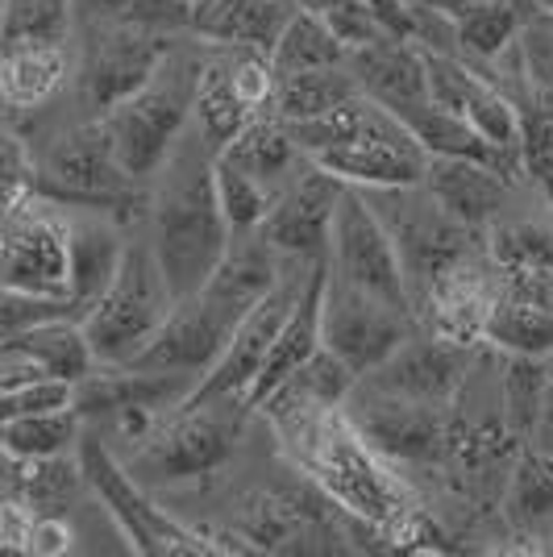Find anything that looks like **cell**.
<instances>
[{
	"mask_svg": "<svg viewBox=\"0 0 553 557\" xmlns=\"http://www.w3.org/2000/svg\"><path fill=\"white\" fill-rule=\"evenodd\" d=\"M75 75L67 47H4L0 88L13 109H42Z\"/></svg>",
	"mask_w": 553,
	"mask_h": 557,
	"instance_id": "29",
	"label": "cell"
},
{
	"mask_svg": "<svg viewBox=\"0 0 553 557\" xmlns=\"http://www.w3.org/2000/svg\"><path fill=\"white\" fill-rule=\"evenodd\" d=\"M296 9L300 0H192V34L221 47H254L271 54Z\"/></svg>",
	"mask_w": 553,
	"mask_h": 557,
	"instance_id": "25",
	"label": "cell"
},
{
	"mask_svg": "<svg viewBox=\"0 0 553 557\" xmlns=\"http://www.w3.org/2000/svg\"><path fill=\"white\" fill-rule=\"evenodd\" d=\"M545 383H550V358L532 354H504V374H500V420L520 445H532L541 404H545Z\"/></svg>",
	"mask_w": 553,
	"mask_h": 557,
	"instance_id": "33",
	"label": "cell"
},
{
	"mask_svg": "<svg viewBox=\"0 0 553 557\" xmlns=\"http://www.w3.org/2000/svg\"><path fill=\"white\" fill-rule=\"evenodd\" d=\"M349 71L358 75L362 92L379 100L383 109L395 116L408 113L413 104L429 100V63H425V47L416 38H379L367 47L349 50Z\"/></svg>",
	"mask_w": 553,
	"mask_h": 557,
	"instance_id": "21",
	"label": "cell"
},
{
	"mask_svg": "<svg viewBox=\"0 0 553 557\" xmlns=\"http://www.w3.org/2000/svg\"><path fill=\"white\" fill-rule=\"evenodd\" d=\"M324 278H329V262H317L312 267V275H308V283H304L300 300H296V308L287 312V321H283V329H279L275 346H271V354H267V362H262V371H258V379H254L250 387V412H258L271 395L292 379V374L300 371L304 362L317 354V349L324 346V321H321V308H324Z\"/></svg>",
	"mask_w": 553,
	"mask_h": 557,
	"instance_id": "22",
	"label": "cell"
},
{
	"mask_svg": "<svg viewBox=\"0 0 553 557\" xmlns=\"http://www.w3.org/2000/svg\"><path fill=\"white\" fill-rule=\"evenodd\" d=\"M317 262H321V258H287V271H283V278L275 283V292L262 296V300L246 312V321L237 325L233 342L225 346V354L217 358V367L192 387V395H187L184 404H212V399H237V404H246V399H250L254 379L262 371L267 354L275 346L279 329L287 321V312L296 308L304 283H308ZM246 408H250V404H246Z\"/></svg>",
	"mask_w": 553,
	"mask_h": 557,
	"instance_id": "11",
	"label": "cell"
},
{
	"mask_svg": "<svg viewBox=\"0 0 553 557\" xmlns=\"http://www.w3.org/2000/svg\"><path fill=\"white\" fill-rule=\"evenodd\" d=\"M500 300V267L495 258L487 255V262L479 255L458 262L416 300V321L420 329L438 333L445 342L458 346H483L487 342V321L491 308Z\"/></svg>",
	"mask_w": 553,
	"mask_h": 557,
	"instance_id": "20",
	"label": "cell"
},
{
	"mask_svg": "<svg viewBox=\"0 0 553 557\" xmlns=\"http://www.w3.org/2000/svg\"><path fill=\"white\" fill-rule=\"evenodd\" d=\"M233 404L237 399L167 408L159 424L150 429V437L134 445V458L125 462L130 474L142 487H162V483H187V479L221 470L233 458V445H237V417L230 412Z\"/></svg>",
	"mask_w": 553,
	"mask_h": 557,
	"instance_id": "7",
	"label": "cell"
},
{
	"mask_svg": "<svg viewBox=\"0 0 553 557\" xmlns=\"http://www.w3.org/2000/svg\"><path fill=\"white\" fill-rule=\"evenodd\" d=\"M130 242L105 216H71V317L84 321L109 292Z\"/></svg>",
	"mask_w": 553,
	"mask_h": 557,
	"instance_id": "26",
	"label": "cell"
},
{
	"mask_svg": "<svg viewBox=\"0 0 553 557\" xmlns=\"http://www.w3.org/2000/svg\"><path fill=\"white\" fill-rule=\"evenodd\" d=\"M200 47H171L150 84L138 88L125 104H116L105 121L121 166L134 180H155L171 150L180 146L196 121V84H200Z\"/></svg>",
	"mask_w": 553,
	"mask_h": 557,
	"instance_id": "4",
	"label": "cell"
},
{
	"mask_svg": "<svg viewBox=\"0 0 553 557\" xmlns=\"http://www.w3.org/2000/svg\"><path fill=\"white\" fill-rule=\"evenodd\" d=\"M221 159H230L233 166H242V171H250V175L279 187L296 171V163H304V150L296 146L292 125H287L283 116L258 113L250 125L221 150Z\"/></svg>",
	"mask_w": 553,
	"mask_h": 557,
	"instance_id": "31",
	"label": "cell"
},
{
	"mask_svg": "<svg viewBox=\"0 0 553 557\" xmlns=\"http://www.w3.org/2000/svg\"><path fill=\"white\" fill-rule=\"evenodd\" d=\"M34 520H38V511L25 495H4V504H0V549L4 554H29Z\"/></svg>",
	"mask_w": 553,
	"mask_h": 557,
	"instance_id": "46",
	"label": "cell"
},
{
	"mask_svg": "<svg viewBox=\"0 0 553 557\" xmlns=\"http://www.w3.org/2000/svg\"><path fill=\"white\" fill-rule=\"evenodd\" d=\"M4 346L25 349L34 362L47 367L50 379H67V383H84V379L100 367L93 342H88V333H84V321H71V317L17 329V333H4Z\"/></svg>",
	"mask_w": 553,
	"mask_h": 557,
	"instance_id": "30",
	"label": "cell"
},
{
	"mask_svg": "<svg viewBox=\"0 0 553 557\" xmlns=\"http://www.w3.org/2000/svg\"><path fill=\"white\" fill-rule=\"evenodd\" d=\"M487 255L504 271H553V230L550 225H500L491 230Z\"/></svg>",
	"mask_w": 553,
	"mask_h": 557,
	"instance_id": "41",
	"label": "cell"
},
{
	"mask_svg": "<svg viewBox=\"0 0 553 557\" xmlns=\"http://www.w3.org/2000/svg\"><path fill=\"white\" fill-rule=\"evenodd\" d=\"M254 116L258 113L242 100L237 84H233V47L208 42L205 63H200V84H196V129L221 154Z\"/></svg>",
	"mask_w": 553,
	"mask_h": 557,
	"instance_id": "27",
	"label": "cell"
},
{
	"mask_svg": "<svg viewBox=\"0 0 553 557\" xmlns=\"http://www.w3.org/2000/svg\"><path fill=\"white\" fill-rule=\"evenodd\" d=\"M0 283L4 292L63 296L71 300V216L42 191L4 209L0 233Z\"/></svg>",
	"mask_w": 553,
	"mask_h": 557,
	"instance_id": "8",
	"label": "cell"
},
{
	"mask_svg": "<svg viewBox=\"0 0 553 557\" xmlns=\"http://www.w3.org/2000/svg\"><path fill=\"white\" fill-rule=\"evenodd\" d=\"M75 549V529L59 511H38L34 520V536H29V554L34 557H59Z\"/></svg>",
	"mask_w": 553,
	"mask_h": 557,
	"instance_id": "47",
	"label": "cell"
},
{
	"mask_svg": "<svg viewBox=\"0 0 553 557\" xmlns=\"http://www.w3.org/2000/svg\"><path fill=\"white\" fill-rule=\"evenodd\" d=\"M487 346L500 349V354L550 358L553 354V312L500 292V300H495V308H491V321H487Z\"/></svg>",
	"mask_w": 553,
	"mask_h": 557,
	"instance_id": "37",
	"label": "cell"
},
{
	"mask_svg": "<svg viewBox=\"0 0 553 557\" xmlns=\"http://www.w3.org/2000/svg\"><path fill=\"white\" fill-rule=\"evenodd\" d=\"M38 191L71 209H116L138 196V180L121 166L105 121H84L50 141L38 163Z\"/></svg>",
	"mask_w": 553,
	"mask_h": 557,
	"instance_id": "9",
	"label": "cell"
},
{
	"mask_svg": "<svg viewBox=\"0 0 553 557\" xmlns=\"http://www.w3.org/2000/svg\"><path fill=\"white\" fill-rule=\"evenodd\" d=\"M346 59H349V47L333 34V25L324 22L317 9H308V4H300L292 13V22L283 25L279 42L271 47V67H275L279 79L300 75V71L337 67Z\"/></svg>",
	"mask_w": 553,
	"mask_h": 557,
	"instance_id": "32",
	"label": "cell"
},
{
	"mask_svg": "<svg viewBox=\"0 0 553 557\" xmlns=\"http://www.w3.org/2000/svg\"><path fill=\"white\" fill-rule=\"evenodd\" d=\"M516 75H520V113L553 104V17L541 13L525 25V34L516 38Z\"/></svg>",
	"mask_w": 553,
	"mask_h": 557,
	"instance_id": "40",
	"label": "cell"
},
{
	"mask_svg": "<svg viewBox=\"0 0 553 557\" xmlns=\"http://www.w3.org/2000/svg\"><path fill=\"white\" fill-rule=\"evenodd\" d=\"M433 9L450 22L454 42L483 63L504 59L525 25L541 17L537 0H433Z\"/></svg>",
	"mask_w": 553,
	"mask_h": 557,
	"instance_id": "24",
	"label": "cell"
},
{
	"mask_svg": "<svg viewBox=\"0 0 553 557\" xmlns=\"http://www.w3.org/2000/svg\"><path fill=\"white\" fill-rule=\"evenodd\" d=\"M537 9H541V13H550V17H553V0H537Z\"/></svg>",
	"mask_w": 553,
	"mask_h": 557,
	"instance_id": "48",
	"label": "cell"
},
{
	"mask_svg": "<svg viewBox=\"0 0 553 557\" xmlns=\"http://www.w3.org/2000/svg\"><path fill=\"white\" fill-rule=\"evenodd\" d=\"M150 246L175 300L200 292L233 246V225L217 200V150L196 129V121L155 175Z\"/></svg>",
	"mask_w": 553,
	"mask_h": 557,
	"instance_id": "2",
	"label": "cell"
},
{
	"mask_svg": "<svg viewBox=\"0 0 553 557\" xmlns=\"http://www.w3.org/2000/svg\"><path fill=\"white\" fill-rule=\"evenodd\" d=\"M38 191V159L34 150H25V141L9 129L4 134V209L22 205L25 196Z\"/></svg>",
	"mask_w": 553,
	"mask_h": 557,
	"instance_id": "44",
	"label": "cell"
},
{
	"mask_svg": "<svg viewBox=\"0 0 553 557\" xmlns=\"http://www.w3.org/2000/svg\"><path fill=\"white\" fill-rule=\"evenodd\" d=\"M354 387H358V371L349 367L346 358H337L329 346H321L258 412L267 420H279V417H296V412L346 408Z\"/></svg>",
	"mask_w": 553,
	"mask_h": 557,
	"instance_id": "28",
	"label": "cell"
},
{
	"mask_svg": "<svg viewBox=\"0 0 553 557\" xmlns=\"http://www.w3.org/2000/svg\"><path fill=\"white\" fill-rule=\"evenodd\" d=\"M525 171L553 200V104L525 109Z\"/></svg>",
	"mask_w": 553,
	"mask_h": 557,
	"instance_id": "43",
	"label": "cell"
},
{
	"mask_svg": "<svg viewBox=\"0 0 553 557\" xmlns=\"http://www.w3.org/2000/svg\"><path fill=\"white\" fill-rule=\"evenodd\" d=\"M425 187L438 196V205L450 216H458L462 225L483 230L504 209L512 175L495 163H483V159H445L441 154V159H429Z\"/></svg>",
	"mask_w": 553,
	"mask_h": 557,
	"instance_id": "23",
	"label": "cell"
},
{
	"mask_svg": "<svg viewBox=\"0 0 553 557\" xmlns=\"http://www.w3.org/2000/svg\"><path fill=\"white\" fill-rule=\"evenodd\" d=\"M346 412L358 424V433L395 466L438 462L454 449L450 408H438V404H416L404 395L374 392L358 379V387L346 399Z\"/></svg>",
	"mask_w": 553,
	"mask_h": 557,
	"instance_id": "14",
	"label": "cell"
},
{
	"mask_svg": "<svg viewBox=\"0 0 553 557\" xmlns=\"http://www.w3.org/2000/svg\"><path fill=\"white\" fill-rule=\"evenodd\" d=\"M79 408L42 412V417L0 420V445L17 458H63L79 442Z\"/></svg>",
	"mask_w": 553,
	"mask_h": 557,
	"instance_id": "38",
	"label": "cell"
},
{
	"mask_svg": "<svg viewBox=\"0 0 553 557\" xmlns=\"http://www.w3.org/2000/svg\"><path fill=\"white\" fill-rule=\"evenodd\" d=\"M271 424L287 458L321 487L329 504L349 511L354 520L395 533L416 511L408 504V487L392 474V462L358 433L346 408L296 412Z\"/></svg>",
	"mask_w": 553,
	"mask_h": 557,
	"instance_id": "3",
	"label": "cell"
},
{
	"mask_svg": "<svg viewBox=\"0 0 553 557\" xmlns=\"http://www.w3.org/2000/svg\"><path fill=\"white\" fill-rule=\"evenodd\" d=\"M324 262H329V271L337 278H346V283L362 287L370 296L413 312V296H408L400 250H395L392 233H388L383 216L374 212V205L367 200L362 187H346L342 191Z\"/></svg>",
	"mask_w": 553,
	"mask_h": 557,
	"instance_id": "12",
	"label": "cell"
},
{
	"mask_svg": "<svg viewBox=\"0 0 553 557\" xmlns=\"http://www.w3.org/2000/svg\"><path fill=\"white\" fill-rule=\"evenodd\" d=\"M283 271H287V255H279L258 233H242L230 246V255L221 258V267L212 271V278L200 292H192L175 304V312L159 329V337L142 349L130 367L159 374H187L200 383L217 367V358L225 354L237 325L246 321V312L262 296L275 292Z\"/></svg>",
	"mask_w": 553,
	"mask_h": 557,
	"instance_id": "1",
	"label": "cell"
},
{
	"mask_svg": "<svg viewBox=\"0 0 553 557\" xmlns=\"http://www.w3.org/2000/svg\"><path fill=\"white\" fill-rule=\"evenodd\" d=\"M507 520L520 529H537L553 520V454L537 445H520L512 479H507Z\"/></svg>",
	"mask_w": 553,
	"mask_h": 557,
	"instance_id": "36",
	"label": "cell"
},
{
	"mask_svg": "<svg viewBox=\"0 0 553 557\" xmlns=\"http://www.w3.org/2000/svg\"><path fill=\"white\" fill-rule=\"evenodd\" d=\"M279 191L283 187L267 184V180H258V175H250V171H242V166H233L230 159L217 154V200L230 216L233 233L262 230V221L275 209Z\"/></svg>",
	"mask_w": 553,
	"mask_h": 557,
	"instance_id": "39",
	"label": "cell"
},
{
	"mask_svg": "<svg viewBox=\"0 0 553 557\" xmlns=\"http://www.w3.org/2000/svg\"><path fill=\"white\" fill-rule=\"evenodd\" d=\"M429 159L433 154L416 141V134L392 109H383L379 100H367L362 129L346 146H333V150L317 154L312 163L333 171L349 187H408L425 184Z\"/></svg>",
	"mask_w": 553,
	"mask_h": 557,
	"instance_id": "16",
	"label": "cell"
},
{
	"mask_svg": "<svg viewBox=\"0 0 553 557\" xmlns=\"http://www.w3.org/2000/svg\"><path fill=\"white\" fill-rule=\"evenodd\" d=\"M470 367H475V346H458V342H445L429 329H416L383 367L362 374V383L374 392L416 399V404L454 408V399L470 379Z\"/></svg>",
	"mask_w": 553,
	"mask_h": 557,
	"instance_id": "19",
	"label": "cell"
},
{
	"mask_svg": "<svg viewBox=\"0 0 553 557\" xmlns=\"http://www.w3.org/2000/svg\"><path fill=\"white\" fill-rule=\"evenodd\" d=\"M354 96H362V84L349 71V63L321 67V71H300V75L279 79L275 113L283 121H308V116L333 113L337 104H346Z\"/></svg>",
	"mask_w": 553,
	"mask_h": 557,
	"instance_id": "34",
	"label": "cell"
},
{
	"mask_svg": "<svg viewBox=\"0 0 553 557\" xmlns=\"http://www.w3.org/2000/svg\"><path fill=\"white\" fill-rule=\"evenodd\" d=\"M79 466H84V483L96 491V499L105 504L121 536L130 541V549L138 554H208L205 536L196 529H184L180 520H171L162 508L146 499V487L130 474V466L116 462L113 449L96 437H79Z\"/></svg>",
	"mask_w": 553,
	"mask_h": 557,
	"instance_id": "10",
	"label": "cell"
},
{
	"mask_svg": "<svg viewBox=\"0 0 553 557\" xmlns=\"http://www.w3.org/2000/svg\"><path fill=\"white\" fill-rule=\"evenodd\" d=\"M425 63H429L433 100L445 104L450 113H458L462 121H470L495 150H504L507 159L525 166V113H520V104L454 50L425 47Z\"/></svg>",
	"mask_w": 553,
	"mask_h": 557,
	"instance_id": "17",
	"label": "cell"
},
{
	"mask_svg": "<svg viewBox=\"0 0 553 557\" xmlns=\"http://www.w3.org/2000/svg\"><path fill=\"white\" fill-rule=\"evenodd\" d=\"M175 47V34L146 29V25H105L100 22V42L88 47L79 63V104L88 121L109 116L116 104L150 84V75L162 67L167 50Z\"/></svg>",
	"mask_w": 553,
	"mask_h": 557,
	"instance_id": "15",
	"label": "cell"
},
{
	"mask_svg": "<svg viewBox=\"0 0 553 557\" xmlns=\"http://www.w3.org/2000/svg\"><path fill=\"white\" fill-rule=\"evenodd\" d=\"M413 9H433V0H408Z\"/></svg>",
	"mask_w": 553,
	"mask_h": 557,
	"instance_id": "49",
	"label": "cell"
},
{
	"mask_svg": "<svg viewBox=\"0 0 553 557\" xmlns=\"http://www.w3.org/2000/svg\"><path fill=\"white\" fill-rule=\"evenodd\" d=\"M346 180H337L321 163L304 159L300 175H292L279 191L275 209L262 221L258 237H267L287 258H324L333 237V216L342 205Z\"/></svg>",
	"mask_w": 553,
	"mask_h": 557,
	"instance_id": "18",
	"label": "cell"
},
{
	"mask_svg": "<svg viewBox=\"0 0 553 557\" xmlns=\"http://www.w3.org/2000/svg\"><path fill=\"white\" fill-rule=\"evenodd\" d=\"M324 346L333 349L337 358H346L349 367L362 374H370L374 367H383L395 349L413 337L420 321L408 308L370 296L362 287H354L346 278H337L329 271L324 278Z\"/></svg>",
	"mask_w": 553,
	"mask_h": 557,
	"instance_id": "13",
	"label": "cell"
},
{
	"mask_svg": "<svg viewBox=\"0 0 553 557\" xmlns=\"http://www.w3.org/2000/svg\"><path fill=\"white\" fill-rule=\"evenodd\" d=\"M63 408H75V383L67 379H42L17 392H0V420L42 417V412H63Z\"/></svg>",
	"mask_w": 553,
	"mask_h": 557,
	"instance_id": "42",
	"label": "cell"
},
{
	"mask_svg": "<svg viewBox=\"0 0 553 557\" xmlns=\"http://www.w3.org/2000/svg\"><path fill=\"white\" fill-rule=\"evenodd\" d=\"M374 212L383 216V225L392 233L400 262H404V278H408V296L416 300L438 283L445 271H454L458 262L475 258V233L462 225L458 216L438 205V196L425 184L408 187H362Z\"/></svg>",
	"mask_w": 553,
	"mask_h": 557,
	"instance_id": "6",
	"label": "cell"
},
{
	"mask_svg": "<svg viewBox=\"0 0 553 557\" xmlns=\"http://www.w3.org/2000/svg\"><path fill=\"white\" fill-rule=\"evenodd\" d=\"M175 304L180 300L167 283V271H162L150 237L130 242L125 262L109 283V292L84 317V333L96 349V362L100 367H130L142 349L159 337L167 317L175 312Z\"/></svg>",
	"mask_w": 553,
	"mask_h": 557,
	"instance_id": "5",
	"label": "cell"
},
{
	"mask_svg": "<svg viewBox=\"0 0 553 557\" xmlns=\"http://www.w3.org/2000/svg\"><path fill=\"white\" fill-rule=\"evenodd\" d=\"M75 0H4L0 42L4 47H67L75 29Z\"/></svg>",
	"mask_w": 553,
	"mask_h": 557,
	"instance_id": "35",
	"label": "cell"
},
{
	"mask_svg": "<svg viewBox=\"0 0 553 557\" xmlns=\"http://www.w3.org/2000/svg\"><path fill=\"white\" fill-rule=\"evenodd\" d=\"M300 4L317 9V13L337 9V4H354V9L374 13V17L388 25L392 34H400V38H416V9L408 4V0H300Z\"/></svg>",
	"mask_w": 553,
	"mask_h": 557,
	"instance_id": "45",
	"label": "cell"
}]
</instances>
